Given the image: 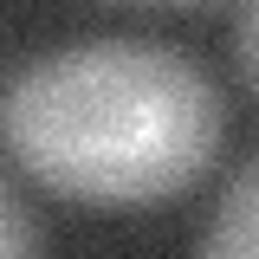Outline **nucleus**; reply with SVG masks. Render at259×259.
<instances>
[{
    "instance_id": "nucleus-1",
    "label": "nucleus",
    "mask_w": 259,
    "mask_h": 259,
    "mask_svg": "<svg viewBox=\"0 0 259 259\" xmlns=\"http://www.w3.org/2000/svg\"><path fill=\"white\" fill-rule=\"evenodd\" d=\"M32 182L84 207H136L188 188L227 130L221 84L143 32H91L46 52L0 104Z\"/></svg>"
},
{
    "instance_id": "nucleus-3",
    "label": "nucleus",
    "mask_w": 259,
    "mask_h": 259,
    "mask_svg": "<svg viewBox=\"0 0 259 259\" xmlns=\"http://www.w3.org/2000/svg\"><path fill=\"white\" fill-rule=\"evenodd\" d=\"M0 259H39V221L20 207L7 182H0Z\"/></svg>"
},
{
    "instance_id": "nucleus-4",
    "label": "nucleus",
    "mask_w": 259,
    "mask_h": 259,
    "mask_svg": "<svg viewBox=\"0 0 259 259\" xmlns=\"http://www.w3.org/2000/svg\"><path fill=\"white\" fill-rule=\"evenodd\" d=\"M233 59H240V71H246V84L259 91V0L233 13Z\"/></svg>"
},
{
    "instance_id": "nucleus-2",
    "label": "nucleus",
    "mask_w": 259,
    "mask_h": 259,
    "mask_svg": "<svg viewBox=\"0 0 259 259\" xmlns=\"http://www.w3.org/2000/svg\"><path fill=\"white\" fill-rule=\"evenodd\" d=\"M194 259H259V156L233 168Z\"/></svg>"
}]
</instances>
